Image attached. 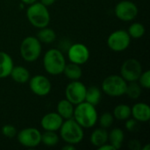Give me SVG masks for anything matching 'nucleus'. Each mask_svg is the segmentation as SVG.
<instances>
[{
	"label": "nucleus",
	"instance_id": "f257e3e1",
	"mask_svg": "<svg viewBox=\"0 0 150 150\" xmlns=\"http://www.w3.org/2000/svg\"><path fill=\"white\" fill-rule=\"evenodd\" d=\"M73 119L83 128H91L98 122V116L95 106L83 101L74 108Z\"/></svg>",
	"mask_w": 150,
	"mask_h": 150
},
{
	"label": "nucleus",
	"instance_id": "f03ea898",
	"mask_svg": "<svg viewBox=\"0 0 150 150\" xmlns=\"http://www.w3.org/2000/svg\"><path fill=\"white\" fill-rule=\"evenodd\" d=\"M65 65V57L59 49L51 48L46 52L43 58V66L49 75L57 76L62 74Z\"/></svg>",
	"mask_w": 150,
	"mask_h": 150
},
{
	"label": "nucleus",
	"instance_id": "7ed1b4c3",
	"mask_svg": "<svg viewBox=\"0 0 150 150\" xmlns=\"http://www.w3.org/2000/svg\"><path fill=\"white\" fill-rule=\"evenodd\" d=\"M26 17L30 24L39 29L47 26L50 22V14L47 7L40 2L30 4L26 11Z\"/></svg>",
	"mask_w": 150,
	"mask_h": 150
},
{
	"label": "nucleus",
	"instance_id": "20e7f679",
	"mask_svg": "<svg viewBox=\"0 0 150 150\" xmlns=\"http://www.w3.org/2000/svg\"><path fill=\"white\" fill-rule=\"evenodd\" d=\"M59 130L62 139L66 143L76 145L83 139V129L73 118L65 120Z\"/></svg>",
	"mask_w": 150,
	"mask_h": 150
},
{
	"label": "nucleus",
	"instance_id": "39448f33",
	"mask_svg": "<svg viewBox=\"0 0 150 150\" xmlns=\"http://www.w3.org/2000/svg\"><path fill=\"white\" fill-rule=\"evenodd\" d=\"M127 82L118 75H112L105 77L102 82V91L110 97H121L125 95Z\"/></svg>",
	"mask_w": 150,
	"mask_h": 150
},
{
	"label": "nucleus",
	"instance_id": "423d86ee",
	"mask_svg": "<svg viewBox=\"0 0 150 150\" xmlns=\"http://www.w3.org/2000/svg\"><path fill=\"white\" fill-rule=\"evenodd\" d=\"M41 42L34 36L25 38L20 45V55L28 62H35L41 54Z\"/></svg>",
	"mask_w": 150,
	"mask_h": 150
},
{
	"label": "nucleus",
	"instance_id": "0eeeda50",
	"mask_svg": "<svg viewBox=\"0 0 150 150\" xmlns=\"http://www.w3.org/2000/svg\"><path fill=\"white\" fill-rule=\"evenodd\" d=\"M131 42V37L126 30H117L112 33L107 39V46L114 52L126 50Z\"/></svg>",
	"mask_w": 150,
	"mask_h": 150
},
{
	"label": "nucleus",
	"instance_id": "6e6552de",
	"mask_svg": "<svg viewBox=\"0 0 150 150\" xmlns=\"http://www.w3.org/2000/svg\"><path fill=\"white\" fill-rule=\"evenodd\" d=\"M142 72V67L140 62L134 58L126 60L120 68V76L127 82L138 81Z\"/></svg>",
	"mask_w": 150,
	"mask_h": 150
},
{
	"label": "nucleus",
	"instance_id": "1a4fd4ad",
	"mask_svg": "<svg viewBox=\"0 0 150 150\" xmlns=\"http://www.w3.org/2000/svg\"><path fill=\"white\" fill-rule=\"evenodd\" d=\"M86 86L80 81H71L65 89L66 99L72 103L74 105H76L84 101Z\"/></svg>",
	"mask_w": 150,
	"mask_h": 150
},
{
	"label": "nucleus",
	"instance_id": "9d476101",
	"mask_svg": "<svg viewBox=\"0 0 150 150\" xmlns=\"http://www.w3.org/2000/svg\"><path fill=\"white\" fill-rule=\"evenodd\" d=\"M18 142L25 148H36L41 143V134L35 127L22 129L17 134Z\"/></svg>",
	"mask_w": 150,
	"mask_h": 150
},
{
	"label": "nucleus",
	"instance_id": "9b49d317",
	"mask_svg": "<svg viewBox=\"0 0 150 150\" xmlns=\"http://www.w3.org/2000/svg\"><path fill=\"white\" fill-rule=\"evenodd\" d=\"M114 12L119 19L122 21H131L138 15V7L132 1L123 0L116 4Z\"/></svg>",
	"mask_w": 150,
	"mask_h": 150
},
{
	"label": "nucleus",
	"instance_id": "f8f14e48",
	"mask_svg": "<svg viewBox=\"0 0 150 150\" xmlns=\"http://www.w3.org/2000/svg\"><path fill=\"white\" fill-rule=\"evenodd\" d=\"M90 57L89 48L83 43H75L68 50V58L70 62L82 65L87 62Z\"/></svg>",
	"mask_w": 150,
	"mask_h": 150
},
{
	"label": "nucleus",
	"instance_id": "ddd939ff",
	"mask_svg": "<svg viewBox=\"0 0 150 150\" xmlns=\"http://www.w3.org/2000/svg\"><path fill=\"white\" fill-rule=\"evenodd\" d=\"M30 90L39 97H45L48 95L52 89L50 81L44 76L37 75L29 79Z\"/></svg>",
	"mask_w": 150,
	"mask_h": 150
},
{
	"label": "nucleus",
	"instance_id": "4468645a",
	"mask_svg": "<svg viewBox=\"0 0 150 150\" xmlns=\"http://www.w3.org/2000/svg\"><path fill=\"white\" fill-rule=\"evenodd\" d=\"M62 122L63 119L57 112H49L42 117L40 120V125L45 131L56 132L62 127Z\"/></svg>",
	"mask_w": 150,
	"mask_h": 150
},
{
	"label": "nucleus",
	"instance_id": "2eb2a0df",
	"mask_svg": "<svg viewBox=\"0 0 150 150\" xmlns=\"http://www.w3.org/2000/svg\"><path fill=\"white\" fill-rule=\"evenodd\" d=\"M131 116L139 122H148L150 120V108L145 103H137L131 108Z\"/></svg>",
	"mask_w": 150,
	"mask_h": 150
},
{
	"label": "nucleus",
	"instance_id": "dca6fc26",
	"mask_svg": "<svg viewBox=\"0 0 150 150\" xmlns=\"http://www.w3.org/2000/svg\"><path fill=\"white\" fill-rule=\"evenodd\" d=\"M11 57L5 52L0 51V78H5L10 76L13 68Z\"/></svg>",
	"mask_w": 150,
	"mask_h": 150
},
{
	"label": "nucleus",
	"instance_id": "f3484780",
	"mask_svg": "<svg viewBox=\"0 0 150 150\" xmlns=\"http://www.w3.org/2000/svg\"><path fill=\"white\" fill-rule=\"evenodd\" d=\"M10 76L14 82L18 83H27L30 79V73L28 69L23 66H13Z\"/></svg>",
	"mask_w": 150,
	"mask_h": 150
},
{
	"label": "nucleus",
	"instance_id": "a211bd4d",
	"mask_svg": "<svg viewBox=\"0 0 150 150\" xmlns=\"http://www.w3.org/2000/svg\"><path fill=\"white\" fill-rule=\"evenodd\" d=\"M74 105L67 99H62L57 104V113L63 119L69 120L73 118Z\"/></svg>",
	"mask_w": 150,
	"mask_h": 150
},
{
	"label": "nucleus",
	"instance_id": "6ab92c4d",
	"mask_svg": "<svg viewBox=\"0 0 150 150\" xmlns=\"http://www.w3.org/2000/svg\"><path fill=\"white\" fill-rule=\"evenodd\" d=\"M91 143L99 148L108 142V132L105 128H97L91 134Z\"/></svg>",
	"mask_w": 150,
	"mask_h": 150
},
{
	"label": "nucleus",
	"instance_id": "aec40b11",
	"mask_svg": "<svg viewBox=\"0 0 150 150\" xmlns=\"http://www.w3.org/2000/svg\"><path fill=\"white\" fill-rule=\"evenodd\" d=\"M67 78H69L71 81L79 80L82 77L83 71L80 67V65L70 62L69 64H66L62 72Z\"/></svg>",
	"mask_w": 150,
	"mask_h": 150
},
{
	"label": "nucleus",
	"instance_id": "412c9836",
	"mask_svg": "<svg viewBox=\"0 0 150 150\" xmlns=\"http://www.w3.org/2000/svg\"><path fill=\"white\" fill-rule=\"evenodd\" d=\"M124 132L120 128H114L108 134V141L111 145L114 147L116 150L120 149L122 147L124 142Z\"/></svg>",
	"mask_w": 150,
	"mask_h": 150
},
{
	"label": "nucleus",
	"instance_id": "4be33fe9",
	"mask_svg": "<svg viewBox=\"0 0 150 150\" xmlns=\"http://www.w3.org/2000/svg\"><path fill=\"white\" fill-rule=\"evenodd\" d=\"M101 90L98 86H91L86 89L84 101L96 106L101 100Z\"/></svg>",
	"mask_w": 150,
	"mask_h": 150
},
{
	"label": "nucleus",
	"instance_id": "5701e85b",
	"mask_svg": "<svg viewBox=\"0 0 150 150\" xmlns=\"http://www.w3.org/2000/svg\"><path fill=\"white\" fill-rule=\"evenodd\" d=\"M37 39L42 42V43H46V44H49L52 43L56 39V33H54V31L51 28H47L43 27L40 28V31L37 33Z\"/></svg>",
	"mask_w": 150,
	"mask_h": 150
},
{
	"label": "nucleus",
	"instance_id": "b1692460",
	"mask_svg": "<svg viewBox=\"0 0 150 150\" xmlns=\"http://www.w3.org/2000/svg\"><path fill=\"white\" fill-rule=\"evenodd\" d=\"M112 115L118 120H127L131 116V107L125 104L119 105L114 108Z\"/></svg>",
	"mask_w": 150,
	"mask_h": 150
},
{
	"label": "nucleus",
	"instance_id": "393cba45",
	"mask_svg": "<svg viewBox=\"0 0 150 150\" xmlns=\"http://www.w3.org/2000/svg\"><path fill=\"white\" fill-rule=\"evenodd\" d=\"M125 94L131 99H137L142 94V86L135 82H129L127 84V89Z\"/></svg>",
	"mask_w": 150,
	"mask_h": 150
},
{
	"label": "nucleus",
	"instance_id": "a878e982",
	"mask_svg": "<svg viewBox=\"0 0 150 150\" xmlns=\"http://www.w3.org/2000/svg\"><path fill=\"white\" fill-rule=\"evenodd\" d=\"M41 143L47 147H54L59 143V136L54 131H45L41 134Z\"/></svg>",
	"mask_w": 150,
	"mask_h": 150
},
{
	"label": "nucleus",
	"instance_id": "bb28decb",
	"mask_svg": "<svg viewBox=\"0 0 150 150\" xmlns=\"http://www.w3.org/2000/svg\"><path fill=\"white\" fill-rule=\"evenodd\" d=\"M127 33L129 34V36L133 39H140L142 38L144 34H145V27L142 24L136 22L132 24L128 30Z\"/></svg>",
	"mask_w": 150,
	"mask_h": 150
},
{
	"label": "nucleus",
	"instance_id": "cd10ccee",
	"mask_svg": "<svg viewBox=\"0 0 150 150\" xmlns=\"http://www.w3.org/2000/svg\"><path fill=\"white\" fill-rule=\"evenodd\" d=\"M98 120L102 128L107 129V128L111 127V126L113 124L114 117L110 112H105L101 115V117L99 119H98Z\"/></svg>",
	"mask_w": 150,
	"mask_h": 150
},
{
	"label": "nucleus",
	"instance_id": "c85d7f7f",
	"mask_svg": "<svg viewBox=\"0 0 150 150\" xmlns=\"http://www.w3.org/2000/svg\"><path fill=\"white\" fill-rule=\"evenodd\" d=\"M139 84L142 86V88L149 90L150 88V71L146 70L144 72H142L141 76L138 78Z\"/></svg>",
	"mask_w": 150,
	"mask_h": 150
},
{
	"label": "nucleus",
	"instance_id": "c756f323",
	"mask_svg": "<svg viewBox=\"0 0 150 150\" xmlns=\"http://www.w3.org/2000/svg\"><path fill=\"white\" fill-rule=\"evenodd\" d=\"M2 134L6 138H14L17 135V129L12 125H4L2 127Z\"/></svg>",
	"mask_w": 150,
	"mask_h": 150
},
{
	"label": "nucleus",
	"instance_id": "7c9ffc66",
	"mask_svg": "<svg viewBox=\"0 0 150 150\" xmlns=\"http://www.w3.org/2000/svg\"><path fill=\"white\" fill-rule=\"evenodd\" d=\"M139 121H137L136 120L133 119H127L126 121V129L129 132H134L139 128Z\"/></svg>",
	"mask_w": 150,
	"mask_h": 150
},
{
	"label": "nucleus",
	"instance_id": "2f4dec72",
	"mask_svg": "<svg viewBox=\"0 0 150 150\" xmlns=\"http://www.w3.org/2000/svg\"><path fill=\"white\" fill-rule=\"evenodd\" d=\"M129 149L132 150H140L141 148V142L138 140H133L129 142L128 144Z\"/></svg>",
	"mask_w": 150,
	"mask_h": 150
},
{
	"label": "nucleus",
	"instance_id": "473e14b6",
	"mask_svg": "<svg viewBox=\"0 0 150 150\" xmlns=\"http://www.w3.org/2000/svg\"><path fill=\"white\" fill-rule=\"evenodd\" d=\"M98 150H116L114 149V147H113L112 145H111L110 143L108 144L107 142L105 143L104 145L100 146V147L98 148Z\"/></svg>",
	"mask_w": 150,
	"mask_h": 150
},
{
	"label": "nucleus",
	"instance_id": "72a5a7b5",
	"mask_svg": "<svg viewBox=\"0 0 150 150\" xmlns=\"http://www.w3.org/2000/svg\"><path fill=\"white\" fill-rule=\"evenodd\" d=\"M55 1L56 0H40V3L47 7V6H50V5L54 4L55 3Z\"/></svg>",
	"mask_w": 150,
	"mask_h": 150
},
{
	"label": "nucleus",
	"instance_id": "f704fd0d",
	"mask_svg": "<svg viewBox=\"0 0 150 150\" xmlns=\"http://www.w3.org/2000/svg\"><path fill=\"white\" fill-rule=\"evenodd\" d=\"M62 149L63 150H75L76 149V147H75V145H73V144H69V143H67V145H65L64 147H62Z\"/></svg>",
	"mask_w": 150,
	"mask_h": 150
},
{
	"label": "nucleus",
	"instance_id": "c9c22d12",
	"mask_svg": "<svg viewBox=\"0 0 150 150\" xmlns=\"http://www.w3.org/2000/svg\"><path fill=\"white\" fill-rule=\"evenodd\" d=\"M23 4H32L35 2H37V0H20Z\"/></svg>",
	"mask_w": 150,
	"mask_h": 150
},
{
	"label": "nucleus",
	"instance_id": "e433bc0d",
	"mask_svg": "<svg viewBox=\"0 0 150 150\" xmlns=\"http://www.w3.org/2000/svg\"><path fill=\"white\" fill-rule=\"evenodd\" d=\"M149 149H150L149 144H147L145 147H143V148H142V149L143 150H149Z\"/></svg>",
	"mask_w": 150,
	"mask_h": 150
}]
</instances>
